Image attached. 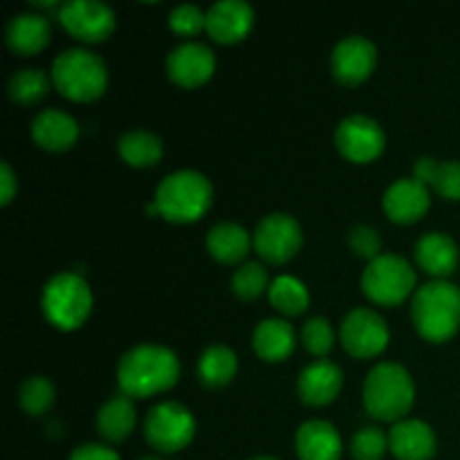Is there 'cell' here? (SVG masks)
<instances>
[{"label": "cell", "instance_id": "6da1fadb", "mask_svg": "<svg viewBox=\"0 0 460 460\" xmlns=\"http://www.w3.org/2000/svg\"><path fill=\"white\" fill-rule=\"evenodd\" d=\"M180 377V362L173 350L164 346H135L121 358L117 368L121 394L128 398H148L175 386Z\"/></svg>", "mask_w": 460, "mask_h": 460}, {"label": "cell", "instance_id": "7a4b0ae2", "mask_svg": "<svg viewBox=\"0 0 460 460\" xmlns=\"http://www.w3.org/2000/svg\"><path fill=\"white\" fill-rule=\"evenodd\" d=\"M411 319L420 337L431 344L452 340L460 328V288L431 281L413 295Z\"/></svg>", "mask_w": 460, "mask_h": 460}, {"label": "cell", "instance_id": "3957f363", "mask_svg": "<svg viewBox=\"0 0 460 460\" xmlns=\"http://www.w3.org/2000/svg\"><path fill=\"white\" fill-rule=\"evenodd\" d=\"M413 400H416V386L407 368L400 364H377L364 382V407L377 420H400L411 411Z\"/></svg>", "mask_w": 460, "mask_h": 460}, {"label": "cell", "instance_id": "277c9868", "mask_svg": "<svg viewBox=\"0 0 460 460\" xmlns=\"http://www.w3.org/2000/svg\"><path fill=\"white\" fill-rule=\"evenodd\" d=\"M211 198H214V189L205 175L198 171H175L162 180L153 202L164 220L187 225L207 214Z\"/></svg>", "mask_w": 460, "mask_h": 460}, {"label": "cell", "instance_id": "5b68a950", "mask_svg": "<svg viewBox=\"0 0 460 460\" xmlns=\"http://www.w3.org/2000/svg\"><path fill=\"white\" fill-rule=\"evenodd\" d=\"M52 81L66 99L88 103L106 93L108 70L97 54L72 48L54 58Z\"/></svg>", "mask_w": 460, "mask_h": 460}, {"label": "cell", "instance_id": "8992f818", "mask_svg": "<svg viewBox=\"0 0 460 460\" xmlns=\"http://www.w3.org/2000/svg\"><path fill=\"white\" fill-rule=\"evenodd\" d=\"M43 314L58 331H76L93 310V292L84 277L75 272L57 274L43 290Z\"/></svg>", "mask_w": 460, "mask_h": 460}, {"label": "cell", "instance_id": "52a82bcc", "mask_svg": "<svg viewBox=\"0 0 460 460\" xmlns=\"http://www.w3.org/2000/svg\"><path fill=\"white\" fill-rule=\"evenodd\" d=\"M416 288V272L402 256L382 254L367 265L362 274V290L373 304L400 305Z\"/></svg>", "mask_w": 460, "mask_h": 460}, {"label": "cell", "instance_id": "ba28073f", "mask_svg": "<svg viewBox=\"0 0 460 460\" xmlns=\"http://www.w3.org/2000/svg\"><path fill=\"white\" fill-rule=\"evenodd\" d=\"M196 434L191 411L180 402H162L148 411L144 420V436L148 445L162 454H175L187 447Z\"/></svg>", "mask_w": 460, "mask_h": 460}, {"label": "cell", "instance_id": "9c48e42d", "mask_svg": "<svg viewBox=\"0 0 460 460\" xmlns=\"http://www.w3.org/2000/svg\"><path fill=\"white\" fill-rule=\"evenodd\" d=\"M58 22L84 43H102L115 31V13L99 0H70L58 7Z\"/></svg>", "mask_w": 460, "mask_h": 460}, {"label": "cell", "instance_id": "30bf717a", "mask_svg": "<svg viewBox=\"0 0 460 460\" xmlns=\"http://www.w3.org/2000/svg\"><path fill=\"white\" fill-rule=\"evenodd\" d=\"M304 234L299 223L288 214H270L259 223L254 232V250L263 261L283 265L295 259L301 250Z\"/></svg>", "mask_w": 460, "mask_h": 460}, {"label": "cell", "instance_id": "8fae6325", "mask_svg": "<svg viewBox=\"0 0 460 460\" xmlns=\"http://www.w3.org/2000/svg\"><path fill=\"white\" fill-rule=\"evenodd\" d=\"M341 344L358 359L377 358L389 344V326L376 310L358 308L341 323Z\"/></svg>", "mask_w": 460, "mask_h": 460}, {"label": "cell", "instance_id": "7c38bea8", "mask_svg": "<svg viewBox=\"0 0 460 460\" xmlns=\"http://www.w3.org/2000/svg\"><path fill=\"white\" fill-rule=\"evenodd\" d=\"M385 130L371 117H346L335 130V146L341 155L355 164H368L385 151Z\"/></svg>", "mask_w": 460, "mask_h": 460}, {"label": "cell", "instance_id": "4fadbf2b", "mask_svg": "<svg viewBox=\"0 0 460 460\" xmlns=\"http://www.w3.org/2000/svg\"><path fill=\"white\" fill-rule=\"evenodd\" d=\"M377 61V49L371 40L364 36H349L341 43H337L335 52H332V76L340 81L341 85L364 84L371 76L373 67Z\"/></svg>", "mask_w": 460, "mask_h": 460}, {"label": "cell", "instance_id": "5bb4252c", "mask_svg": "<svg viewBox=\"0 0 460 460\" xmlns=\"http://www.w3.org/2000/svg\"><path fill=\"white\" fill-rule=\"evenodd\" d=\"M216 70V57L207 45L184 43L166 58V72L173 84L182 88H198L207 84Z\"/></svg>", "mask_w": 460, "mask_h": 460}, {"label": "cell", "instance_id": "9a60e30c", "mask_svg": "<svg viewBox=\"0 0 460 460\" xmlns=\"http://www.w3.org/2000/svg\"><path fill=\"white\" fill-rule=\"evenodd\" d=\"M252 25H254V9L245 0H220L207 12V34L216 43H238L250 34Z\"/></svg>", "mask_w": 460, "mask_h": 460}, {"label": "cell", "instance_id": "2e32d148", "mask_svg": "<svg viewBox=\"0 0 460 460\" xmlns=\"http://www.w3.org/2000/svg\"><path fill=\"white\" fill-rule=\"evenodd\" d=\"M385 211L394 223H418L429 209V189L416 178H404L391 184L385 193Z\"/></svg>", "mask_w": 460, "mask_h": 460}, {"label": "cell", "instance_id": "e0dca14e", "mask_svg": "<svg viewBox=\"0 0 460 460\" xmlns=\"http://www.w3.org/2000/svg\"><path fill=\"white\" fill-rule=\"evenodd\" d=\"M344 385V373L337 364L328 359H317L310 367H305L299 376V398L310 407H323L331 404L340 395Z\"/></svg>", "mask_w": 460, "mask_h": 460}, {"label": "cell", "instance_id": "ac0fdd59", "mask_svg": "<svg viewBox=\"0 0 460 460\" xmlns=\"http://www.w3.org/2000/svg\"><path fill=\"white\" fill-rule=\"evenodd\" d=\"M389 449L398 460H431L436 436L422 420H400L389 434Z\"/></svg>", "mask_w": 460, "mask_h": 460}, {"label": "cell", "instance_id": "d6986e66", "mask_svg": "<svg viewBox=\"0 0 460 460\" xmlns=\"http://www.w3.org/2000/svg\"><path fill=\"white\" fill-rule=\"evenodd\" d=\"M76 137H79V126L67 112L43 111L31 121V139L45 151H67L75 146Z\"/></svg>", "mask_w": 460, "mask_h": 460}, {"label": "cell", "instance_id": "ffe728a7", "mask_svg": "<svg viewBox=\"0 0 460 460\" xmlns=\"http://www.w3.org/2000/svg\"><path fill=\"white\" fill-rule=\"evenodd\" d=\"M296 454L301 460H340L341 438L326 420H308L296 431Z\"/></svg>", "mask_w": 460, "mask_h": 460}, {"label": "cell", "instance_id": "44dd1931", "mask_svg": "<svg viewBox=\"0 0 460 460\" xmlns=\"http://www.w3.org/2000/svg\"><path fill=\"white\" fill-rule=\"evenodd\" d=\"M7 45L21 57H34L49 43V22L40 13H18L7 25Z\"/></svg>", "mask_w": 460, "mask_h": 460}, {"label": "cell", "instance_id": "7402d4cb", "mask_svg": "<svg viewBox=\"0 0 460 460\" xmlns=\"http://www.w3.org/2000/svg\"><path fill=\"white\" fill-rule=\"evenodd\" d=\"M416 261L420 270H425L431 277H449L458 265V247L447 234H425L416 243Z\"/></svg>", "mask_w": 460, "mask_h": 460}, {"label": "cell", "instance_id": "603a6c76", "mask_svg": "<svg viewBox=\"0 0 460 460\" xmlns=\"http://www.w3.org/2000/svg\"><path fill=\"white\" fill-rule=\"evenodd\" d=\"M135 425H137V411L128 395H115L108 400L97 413V429L99 436L108 443H121L133 434Z\"/></svg>", "mask_w": 460, "mask_h": 460}, {"label": "cell", "instance_id": "cb8c5ba5", "mask_svg": "<svg viewBox=\"0 0 460 460\" xmlns=\"http://www.w3.org/2000/svg\"><path fill=\"white\" fill-rule=\"evenodd\" d=\"M254 350L265 362H283L295 350V331L283 319H265L254 331Z\"/></svg>", "mask_w": 460, "mask_h": 460}, {"label": "cell", "instance_id": "d4e9b609", "mask_svg": "<svg viewBox=\"0 0 460 460\" xmlns=\"http://www.w3.org/2000/svg\"><path fill=\"white\" fill-rule=\"evenodd\" d=\"M413 178L434 189L445 200H460V162H438L434 157H420L413 166Z\"/></svg>", "mask_w": 460, "mask_h": 460}, {"label": "cell", "instance_id": "484cf974", "mask_svg": "<svg viewBox=\"0 0 460 460\" xmlns=\"http://www.w3.org/2000/svg\"><path fill=\"white\" fill-rule=\"evenodd\" d=\"M250 234L234 223H220L211 227L209 236H207V250L214 256L218 263L234 265L241 263L250 252Z\"/></svg>", "mask_w": 460, "mask_h": 460}, {"label": "cell", "instance_id": "4316f807", "mask_svg": "<svg viewBox=\"0 0 460 460\" xmlns=\"http://www.w3.org/2000/svg\"><path fill=\"white\" fill-rule=\"evenodd\" d=\"M238 371V358L232 349L227 346H209V349L202 353L200 364H198V377L202 380V385L209 386V389H223L229 382L234 380Z\"/></svg>", "mask_w": 460, "mask_h": 460}, {"label": "cell", "instance_id": "83f0119b", "mask_svg": "<svg viewBox=\"0 0 460 460\" xmlns=\"http://www.w3.org/2000/svg\"><path fill=\"white\" fill-rule=\"evenodd\" d=\"M162 153V139L157 135L146 133V130H133L119 137V155L126 164L135 166V169H148L160 162Z\"/></svg>", "mask_w": 460, "mask_h": 460}, {"label": "cell", "instance_id": "f1b7e54d", "mask_svg": "<svg viewBox=\"0 0 460 460\" xmlns=\"http://www.w3.org/2000/svg\"><path fill=\"white\" fill-rule=\"evenodd\" d=\"M270 301L279 313L288 314V317H296V314L305 313L310 304L308 288L295 277H279L274 279L270 286Z\"/></svg>", "mask_w": 460, "mask_h": 460}, {"label": "cell", "instance_id": "f546056e", "mask_svg": "<svg viewBox=\"0 0 460 460\" xmlns=\"http://www.w3.org/2000/svg\"><path fill=\"white\" fill-rule=\"evenodd\" d=\"M48 90L49 79L40 70H21L9 79V97L22 106L40 102L48 94Z\"/></svg>", "mask_w": 460, "mask_h": 460}, {"label": "cell", "instance_id": "4dcf8cb0", "mask_svg": "<svg viewBox=\"0 0 460 460\" xmlns=\"http://www.w3.org/2000/svg\"><path fill=\"white\" fill-rule=\"evenodd\" d=\"M21 407L25 409L30 416H43L45 411H49V407L54 404V398H57V391H54V385L43 376L30 377L25 385L21 386Z\"/></svg>", "mask_w": 460, "mask_h": 460}, {"label": "cell", "instance_id": "1f68e13d", "mask_svg": "<svg viewBox=\"0 0 460 460\" xmlns=\"http://www.w3.org/2000/svg\"><path fill=\"white\" fill-rule=\"evenodd\" d=\"M268 288V272L261 263H245L241 270H236L232 277V290L241 299L254 301Z\"/></svg>", "mask_w": 460, "mask_h": 460}, {"label": "cell", "instance_id": "d6a6232c", "mask_svg": "<svg viewBox=\"0 0 460 460\" xmlns=\"http://www.w3.org/2000/svg\"><path fill=\"white\" fill-rule=\"evenodd\" d=\"M386 449H389V436L377 427H364L353 436V452L355 460H382Z\"/></svg>", "mask_w": 460, "mask_h": 460}, {"label": "cell", "instance_id": "836d02e7", "mask_svg": "<svg viewBox=\"0 0 460 460\" xmlns=\"http://www.w3.org/2000/svg\"><path fill=\"white\" fill-rule=\"evenodd\" d=\"M301 337H304V346L314 358H326L332 350V344H335V331H332L331 322L323 317L308 319Z\"/></svg>", "mask_w": 460, "mask_h": 460}, {"label": "cell", "instance_id": "e575fe53", "mask_svg": "<svg viewBox=\"0 0 460 460\" xmlns=\"http://www.w3.org/2000/svg\"><path fill=\"white\" fill-rule=\"evenodd\" d=\"M171 30L178 36H196L200 30H207V13L196 4H180L169 16Z\"/></svg>", "mask_w": 460, "mask_h": 460}, {"label": "cell", "instance_id": "d590c367", "mask_svg": "<svg viewBox=\"0 0 460 460\" xmlns=\"http://www.w3.org/2000/svg\"><path fill=\"white\" fill-rule=\"evenodd\" d=\"M349 245H350V250L359 256V259H367L368 263H371V261H376L377 256H382L380 254V250H382L380 236H377L376 229L367 227V225H358V227L350 229Z\"/></svg>", "mask_w": 460, "mask_h": 460}, {"label": "cell", "instance_id": "8d00e7d4", "mask_svg": "<svg viewBox=\"0 0 460 460\" xmlns=\"http://www.w3.org/2000/svg\"><path fill=\"white\" fill-rule=\"evenodd\" d=\"M70 460H119V456H117V452L108 449L106 445L88 443L76 447L75 452H72Z\"/></svg>", "mask_w": 460, "mask_h": 460}, {"label": "cell", "instance_id": "74e56055", "mask_svg": "<svg viewBox=\"0 0 460 460\" xmlns=\"http://www.w3.org/2000/svg\"><path fill=\"white\" fill-rule=\"evenodd\" d=\"M16 193V175L7 162H0V205H9Z\"/></svg>", "mask_w": 460, "mask_h": 460}, {"label": "cell", "instance_id": "f35d334b", "mask_svg": "<svg viewBox=\"0 0 460 460\" xmlns=\"http://www.w3.org/2000/svg\"><path fill=\"white\" fill-rule=\"evenodd\" d=\"M252 460H279V458H272V456H259V458H252Z\"/></svg>", "mask_w": 460, "mask_h": 460}, {"label": "cell", "instance_id": "ab89813d", "mask_svg": "<svg viewBox=\"0 0 460 460\" xmlns=\"http://www.w3.org/2000/svg\"><path fill=\"white\" fill-rule=\"evenodd\" d=\"M139 460H160V458H155V456H144V458H139Z\"/></svg>", "mask_w": 460, "mask_h": 460}]
</instances>
